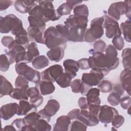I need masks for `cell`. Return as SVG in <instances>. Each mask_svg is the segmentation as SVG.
<instances>
[{
	"mask_svg": "<svg viewBox=\"0 0 131 131\" xmlns=\"http://www.w3.org/2000/svg\"><path fill=\"white\" fill-rule=\"evenodd\" d=\"M76 120H78L89 126H96L99 124L97 117L92 115L88 109L81 110L80 114Z\"/></svg>",
	"mask_w": 131,
	"mask_h": 131,
	"instance_id": "2e32d148",
	"label": "cell"
},
{
	"mask_svg": "<svg viewBox=\"0 0 131 131\" xmlns=\"http://www.w3.org/2000/svg\"><path fill=\"white\" fill-rule=\"evenodd\" d=\"M87 125L78 120H75L71 124V131L82 130L85 131L87 129Z\"/></svg>",
	"mask_w": 131,
	"mask_h": 131,
	"instance_id": "60d3db41",
	"label": "cell"
},
{
	"mask_svg": "<svg viewBox=\"0 0 131 131\" xmlns=\"http://www.w3.org/2000/svg\"><path fill=\"white\" fill-rule=\"evenodd\" d=\"M15 41L16 44L23 46L26 48H27V46L29 44L30 39L29 38L28 34H22L20 35L15 36Z\"/></svg>",
	"mask_w": 131,
	"mask_h": 131,
	"instance_id": "f35d334b",
	"label": "cell"
},
{
	"mask_svg": "<svg viewBox=\"0 0 131 131\" xmlns=\"http://www.w3.org/2000/svg\"><path fill=\"white\" fill-rule=\"evenodd\" d=\"M108 16L115 20H119L122 15L125 14L130 20V1L118 2L112 3L107 10Z\"/></svg>",
	"mask_w": 131,
	"mask_h": 131,
	"instance_id": "3957f363",
	"label": "cell"
},
{
	"mask_svg": "<svg viewBox=\"0 0 131 131\" xmlns=\"http://www.w3.org/2000/svg\"><path fill=\"white\" fill-rule=\"evenodd\" d=\"M88 23V17L84 16H75L74 14H71L67 18L64 24L68 28H70L74 26H77L86 29Z\"/></svg>",
	"mask_w": 131,
	"mask_h": 131,
	"instance_id": "9a60e30c",
	"label": "cell"
},
{
	"mask_svg": "<svg viewBox=\"0 0 131 131\" xmlns=\"http://www.w3.org/2000/svg\"><path fill=\"white\" fill-rule=\"evenodd\" d=\"M10 61L5 54H2L0 56V70L2 72L8 71L10 65Z\"/></svg>",
	"mask_w": 131,
	"mask_h": 131,
	"instance_id": "ab89813d",
	"label": "cell"
},
{
	"mask_svg": "<svg viewBox=\"0 0 131 131\" xmlns=\"http://www.w3.org/2000/svg\"><path fill=\"white\" fill-rule=\"evenodd\" d=\"M60 108V104L58 101L55 99H50L48 100L47 104L44 108L39 111L38 113L41 118L45 119L48 122L50 121L51 117L54 116Z\"/></svg>",
	"mask_w": 131,
	"mask_h": 131,
	"instance_id": "9c48e42d",
	"label": "cell"
},
{
	"mask_svg": "<svg viewBox=\"0 0 131 131\" xmlns=\"http://www.w3.org/2000/svg\"><path fill=\"white\" fill-rule=\"evenodd\" d=\"M43 98L41 94L35 95L30 98L29 102L33 105L36 108L39 106L43 102Z\"/></svg>",
	"mask_w": 131,
	"mask_h": 131,
	"instance_id": "7dc6e473",
	"label": "cell"
},
{
	"mask_svg": "<svg viewBox=\"0 0 131 131\" xmlns=\"http://www.w3.org/2000/svg\"><path fill=\"white\" fill-rule=\"evenodd\" d=\"M44 44L50 49L58 47L65 49L67 45V40L56 29L55 27L51 26L43 32Z\"/></svg>",
	"mask_w": 131,
	"mask_h": 131,
	"instance_id": "6da1fadb",
	"label": "cell"
},
{
	"mask_svg": "<svg viewBox=\"0 0 131 131\" xmlns=\"http://www.w3.org/2000/svg\"><path fill=\"white\" fill-rule=\"evenodd\" d=\"M19 110L17 113L18 116H24L27 115V114L32 110L36 111V108L30 102L25 100H20L19 102Z\"/></svg>",
	"mask_w": 131,
	"mask_h": 131,
	"instance_id": "484cf974",
	"label": "cell"
},
{
	"mask_svg": "<svg viewBox=\"0 0 131 131\" xmlns=\"http://www.w3.org/2000/svg\"><path fill=\"white\" fill-rule=\"evenodd\" d=\"M64 55V49L61 47H58L49 50L47 55L49 59L53 61L59 62L63 57Z\"/></svg>",
	"mask_w": 131,
	"mask_h": 131,
	"instance_id": "7402d4cb",
	"label": "cell"
},
{
	"mask_svg": "<svg viewBox=\"0 0 131 131\" xmlns=\"http://www.w3.org/2000/svg\"><path fill=\"white\" fill-rule=\"evenodd\" d=\"M16 129V130H21L22 128L26 125L24 118H18L15 119L11 124Z\"/></svg>",
	"mask_w": 131,
	"mask_h": 131,
	"instance_id": "816d5d0a",
	"label": "cell"
},
{
	"mask_svg": "<svg viewBox=\"0 0 131 131\" xmlns=\"http://www.w3.org/2000/svg\"><path fill=\"white\" fill-rule=\"evenodd\" d=\"M80 114V110L78 108H75L69 112L68 116L70 118L71 120H76Z\"/></svg>",
	"mask_w": 131,
	"mask_h": 131,
	"instance_id": "6f0895ef",
	"label": "cell"
},
{
	"mask_svg": "<svg viewBox=\"0 0 131 131\" xmlns=\"http://www.w3.org/2000/svg\"><path fill=\"white\" fill-rule=\"evenodd\" d=\"M79 69L81 70H87L90 68L88 58H82L78 61Z\"/></svg>",
	"mask_w": 131,
	"mask_h": 131,
	"instance_id": "11a10c76",
	"label": "cell"
},
{
	"mask_svg": "<svg viewBox=\"0 0 131 131\" xmlns=\"http://www.w3.org/2000/svg\"><path fill=\"white\" fill-rule=\"evenodd\" d=\"M27 88H14L12 92L9 95L11 98L18 100H28V96L27 94Z\"/></svg>",
	"mask_w": 131,
	"mask_h": 131,
	"instance_id": "f1b7e54d",
	"label": "cell"
},
{
	"mask_svg": "<svg viewBox=\"0 0 131 131\" xmlns=\"http://www.w3.org/2000/svg\"><path fill=\"white\" fill-rule=\"evenodd\" d=\"M104 20L103 28L105 29V35L108 38H112L115 36H121L119 24L117 21L110 18L108 15L103 16Z\"/></svg>",
	"mask_w": 131,
	"mask_h": 131,
	"instance_id": "ba28073f",
	"label": "cell"
},
{
	"mask_svg": "<svg viewBox=\"0 0 131 131\" xmlns=\"http://www.w3.org/2000/svg\"><path fill=\"white\" fill-rule=\"evenodd\" d=\"M28 20L30 26L37 28L44 32L46 27V22L43 19L38 17L29 15L28 17Z\"/></svg>",
	"mask_w": 131,
	"mask_h": 131,
	"instance_id": "f546056e",
	"label": "cell"
},
{
	"mask_svg": "<svg viewBox=\"0 0 131 131\" xmlns=\"http://www.w3.org/2000/svg\"><path fill=\"white\" fill-rule=\"evenodd\" d=\"M40 118H41V116L38 113L33 112L27 114L24 118V120L27 125L33 126Z\"/></svg>",
	"mask_w": 131,
	"mask_h": 131,
	"instance_id": "836d02e7",
	"label": "cell"
},
{
	"mask_svg": "<svg viewBox=\"0 0 131 131\" xmlns=\"http://www.w3.org/2000/svg\"><path fill=\"white\" fill-rule=\"evenodd\" d=\"M55 28L57 31L66 38L69 32V29L64 25L62 24H58L55 26Z\"/></svg>",
	"mask_w": 131,
	"mask_h": 131,
	"instance_id": "db71d44e",
	"label": "cell"
},
{
	"mask_svg": "<svg viewBox=\"0 0 131 131\" xmlns=\"http://www.w3.org/2000/svg\"><path fill=\"white\" fill-rule=\"evenodd\" d=\"M82 84V81L79 79H75L71 81V88L72 92L74 93H80Z\"/></svg>",
	"mask_w": 131,
	"mask_h": 131,
	"instance_id": "681fc988",
	"label": "cell"
},
{
	"mask_svg": "<svg viewBox=\"0 0 131 131\" xmlns=\"http://www.w3.org/2000/svg\"><path fill=\"white\" fill-rule=\"evenodd\" d=\"M20 19L13 14H9L5 17L0 16V32L2 34L11 32Z\"/></svg>",
	"mask_w": 131,
	"mask_h": 131,
	"instance_id": "30bf717a",
	"label": "cell"
},
{
	"mask_svg": "<svg viewBox=\"0 0 131 131\" xmlns=\"http://www.w3.org/2000/svg\"><path fill=\"white\" fill-rule=\"evenodd\" d=\"M112 43L113 44V46L119 51L123 49L124 46V39L121 36L114 37L112 39Z\"/></svg>",
	"mask_w": 131,
	"mask_h": 131,
	"instance_id": "7bdbcfd3",
	"label": "cell"
},
{
	"mask_svg": "<svg viewBox=\"0 0 131 131\" xmlns=\"http://www.w3.org/2000/svg\"><path fill=\"white\" fill-rule=\"evenodd\" d=\"M73 78L66 72L62 73L55 80L57 84L61 88H67L70 86Z\"/></svg>",
	"mask_w": 131,
	"mask_h": 131,
	"instance_id": "83f0119b",
	"label": "cell"
},
{
	"mask_svg": "<svg viewBox=\"0 0 131 131\" xmlns=\"http://www.w3.org/2000/svg\"><path fill=\"white\" fill-rule=\"evenodd\" d=\"M88 60L91 69L107 70L110 71L114 70L113 65L103 53L97 52L93 53L92 56L89 57Z\"/></svg>",
	"mask_w": 131,
	"mask_h": 131,
	"instance_id": "5b68a950",
	"label": "cell"
},
{
	"mask_svg": "<svg viewBox=\"0 0 131 131\" xmlns=\"http://www.w3.org/2000/svg\"><path fill=\"white\" fill-rule=\"evenodd\" d=\"M14 7L15 10L20 13L25 14L28 13L29 9L24 4L23 1L18 0L15 1Z\"/></svg>",
	"mask_w": 131,
	"mask_h": 131,
	"instance_id": "ee69618b",
	"label": "cell"
},
{
	"mask_svg": "<svg viewBox=\"0 0 131 131\" xmlns=\"http://www.w3.org/2000/svg\"><path fill=\"white\" fill-rule=\"evenodd\" d=\"M63 66L64 72L69 74L73 78L76 76V73L79 69L78 61L74 59H68L63 61Z\"/></svg>",
	"mask_w": 131,
	"mask_h": 131,
	"instance_id": "ac0fdd59",
	"label": "cell"
},
{
	"mask_svg": "<svg viewBox=\"0 0 131 131\" xmlns=\"http://www.w3.org/2000/svg\"><path fill=\"white\" fill-rule=\"evenodd\" d=\"M63 73V69L60 64H54L41 73V79L55 82L56 79Z\"/></svg>",
	"mask_w": 131,
	"mask_h": 131,
	"instance_id": "8fae6325",
	"label": "cell"
},
{
	"mask_svg": "<svg viewBox=\"0 0 131 131\" xmlns=\"http://www.w3.org/2000/svg\"><path fill=\"white\" fill-rule=\"evenodd\" d=\"M35 131H50L51 126L47 121L42 118H40L33 126Z\"/></svg>",
	"mask_w": 131,
	"mask_h": 131,
	"instance_id": "d6a6232c",
	"label": "cell"
},
{
	"mask_svg": "<svg viewBox=\"0 0 131 131\" xmlns=\"http://www.w3.org/2000/svg\"><path fill=\"white\" fill-rule=\"evenodd\" d=\"M110 71L98 69H92L90 73H84L81 77V81L85 84L91 86L97 85L107 75Z\"/></svg>",
	"mask_w": 131,
	"mask_h": 131,
	"instance_id": "8992f818",
	"label": "cell"
},
{
	"mask_svg": "<svg viewBox=\"0 0 131 131\" xmlns=\"http://www.w3.org/2000/svg\"><path fill=\"white\" fill-rule=\"evenodd\" d=\"M39 94H40V91L36 86L29 88L27 90V94L29 98L32 97Z\"/></svg>",
	"mask_w": 131,
	"mask_h": 131,
	"instance_id": "9f6ffc18",
	"label": "cell"
},
{
	"mask_svg": "<svg viewBox=\"0 0 131 131\" xmlns=\"http://www.w3.org/2000/svg\"><path fill=\"white\" fill-rule=\"evenodd\" d=\"M104 19L103 16L96 17L92 19L91 27L86 30L84 35V41L87 42L96 41L100 38L104 34L103 23Z\"/></svg>",
	"mask_w": 131,
	"mask_h": 131,
	"instance_id": "7a4b0ae2",
	"label": "cell"
},
{
	"mask_svg": "<svg viewBox=\"0 0 131 131\" xmlns=\"http://www.w3.org/2000/svg\"><path fill=\"white\" fill-rule=\"evenodd\" d=\"M74 15L75 16H84L88 17L89 15L88 7L86 5L81 4L75 7L73 9Z\"/></svg>",
	"mask_w": 131,
	"mask_h": 131,
	"instance_id": "e575fe53",
	"label": "cell"
},
{
	"mask_svg": "<svg viewBox=\"0 0 131 131\" xmlns=\"http://www.w3.org/2000/svg\"><path fill=\"white\" fill-rule=\"evenodd\" d=\"M26 53L28 63L32 62L35 57L39 56V52L36 43L34 42L30 43L26 48Z\"/></svg>",
	"mask_w": 131,
	"mask_h": 131,
	"instance_id": "d4e9b609",
	"label": "cell"
},
{
	"mask_svg": "<svg viewBox=\"0 0 131 131\" xmlns=\"http://www.w3.org/2000/svg\"><path fill=\"white\" fill-rule=\"evenodd\" d=\"M100 90L98 88H92L90 89L86 94V100L88 104H97L100 105L101 100L99 98Z\"/></svg>",
	"mask_w": 131,
	"mask_h": 131,
	"instance_id": "603a6c76",
	"label": "cell"
},
{
	"mask_svg": "<svg viewBox=\"0 0 131 131\" xmlns=\"http://www.w3.org/2000/svg\"><path fill=\"white\" fill-rule=\"evenodd\" d=\"M131 69H124L120 73V80L121 85L129 96H130V74Z\"/></svg>",
	"mask_w": 131,
	"mask_h": 131,
	"instance_id": "d6986e66",
	"label": "cell"
},
{
	"mask_svg": "<svg viewBox=\"0 0 131 131\" xmlns=\"http://www.w3.org/2000/svg\"><path fill=\"white\" fill-rule=\"evenodd\" d=\"M122 58V63L124 69H131V51L130 48L124 49L121 54Z\"/></svg>",
	"mask_w": 131,
	"mask_h": 131,
	"instance_id": "1f68e13d",
	"label": "cell"
},
{
	"mask_svg": "<svg viewBox=\"0 0 131 131\" xmlns=\"http://www.w3.org/2000/svg\"><path fill=\"white\" fill-rule=\"evenodd\" d=\"M72 10V8L67 2H66L60 5L56 9V11L58 14L61 16L62 15H67L70 14Z\"/></svg>",
	"mask_w": 131,
	"mask_h": 131,
	"instance_id": "74e56055",
	"label": "cell"
},
{
	"mask_svg": "<svg viewBox=\"0 0 131 131\" xmlns=\"http://www.w3.org/2000/svg\"><path fill=\"white\" fill-rule=\"evenodd\" d=\"M32 64L35 69L40 70L47 67L49 64V60L46 56L39 55L33 60Z\"/></svg>",
	"mask_w": 131,
	"mask_h": 131,
	"instance_id": "4316f807",
	"label": "cell"
},
{
	"mask_svg": "<svg viewBox=\"0 0 131 131\" xmlns=\"http://www.w3.org/2000/svg\"><path fill=\"white\" fill-rule=\"evenodd\" d=\"M120 99L121 96L113 92L109 94L107 98L108 102L112 106L118 105L120 103Z\"/></svg>",
	"mask_w": 131,
	"mask_h": 131,
	"instance_id": "b9f144b4",
	"label": "cell"
},
{
	"mask_svg": "<svg viewBox=\"0 0 131 131\" xmlns=\"http://www.w3.org/2000/svg\"><path fill=\"white\" fill-rule=\"evenodd\" d=\"M19 105L16 103H9L2 105L0 108L1 117L4 120H8L17 114Z\"/></svg>",
	"mask_w": 131,
	"mask_h": 131,
	"instance_id": "5bb4252c",
	"label": "cell"
},
{
	"mask_svg": "<svg viewBox=\"0 0 131 131\" xmlns=\"http://www.w3.org/2000/svg\"><path fill=\"white\" fill-rule=\"evenodd\" d=\"M1 81L0 97L10 95L14 89L12 84L2 75H1Z\"/></svg>",
	"mask_w": 131,
	"mask_h": 131,
	"instance_id": "cb8c5ba5",
	"label": "cell"
},
{
	"mask_svg": "<svg viewBox=\"0 0 131 131\" xmlns=\"http://www.w3.org/2000/svg\"><path fill=\"white\" fill-rule=\"evenodd\" d=\"M101 106H100V105L89 104L88 110L92 115L98 118L99 112L100 111Z\"/></svg>",
	"mask_w": 131,
	"mask_h": 131,
	"instance_id": "f907efd6",
	"label": "cell"
},
{
	"mask_svg": "<svg viewBox=\"0 0 131 131\" xmlns=\"http://www.w3.org/2000/svg\"><path fill=\"white\" fill-rule=\"evenodd\" d=\"M125 119L124 117L119 114L116 115L114 117L111 121L112 125L115 128H119L121 126H122L124 122Z\"/></svg>",
	"mask_w": 131,
	"mask_h": 131,
	"instance_id": "c3c4849f",
	"label": "cell"
},
{
	"mask_svg": "<svg viewBox=\"0 0 131 131\" xmlns=\"http://www.w3.org/2000/svg\"><path fill=\"white\" fill-rule=\"evenodd\" d=\"M69 29V32L66 37L67 41L73 42L84 41V35L86 29L74 26Z\"/></svg>",
	"mask_w": 131,
	"mask_h": 131,
	"instance_id": "4fadbf2b",
	"label": "cell"
},
{
	"mask_svg": "<svg viewBox=\"0 0 131 131\" xmlns=\"http://www.w3.org/2000/svg\"><path fill=\"white\" fill-rule=\"evenodd\" d=\"M15 69L18 75L24 76L30 82L36 84L40 81L41 75L40 72L28 66L27 63L23 62L16 63Z\"/></svg>",
	"mask_w": 131,
	"mask_h": 131,
	"instance_id": "277c9868",
	"label": "cell"
},
{
	"mask_svg": "<svg viewBox=\"0 0 131 131\" xmlns=\"http://www.w3.org/2000/svg\"><path fill=\"white\" fill-rule=\"evenodd\" d=\"M35 2L38 3L41 13L48 21H56L60 18L61 16L58 14L56 10L54 9L53 1L45 0Z\"/></svg>",
	"mask_w": 131,
	"mask_h": 131,
	"instance_id": "52a82bcc",
	"label": "cell"
},
{
	"mask_svg": "<svg viewBox=\"0 0 131 131\" xmlns=\"http://www.w3.org/2000/svg\"><path fill=\"white\" fill-rule=\"evenodd\" d=\"M106 45L103 40H98L95 41L93 45V49L95 52L104 53L105 52Z\"/></svg>",
	"mask_w": 131,
	"mask_h": 131,
	"instance_id": "bcb514c9",
	"label": "cell"
},
{
	"mask_svg": "<svg viewBox=\"0 0 131 131\" xmlns=\"http://www.w3.org/2000/svg\"><path fill=\"white\" fill-rule=\"evenodd\" d=\"M1 42L4 47L8 48L9 50H11L15 44V40L10 36H5L3 37Z\"/></svg>",
	"mask_w": 131,
	"mask_h": 131,
	"instance_id": "f6af8a7d",
	"label": "cell"
},
{
	"mask_svg": "<svg viewBox=\"0 0 131 131\" xmlns=\"http://www.w3.org/2000/svg\"><path fill=\"white\" fill-rule=\"evenodd\" d=\"M78 105L81 110H86L88 108L89 104L86 98L84 97H81L79 98L78 101Z\"/></svg>",
	"mask_w": 131,
	"mask_h": 131,
	"instance_id": "680465c9",
	"label": "cell"
},
{
	"mask_svg": "<svg viewBox=\"0 0 131 131\" xmlns=\"http://www.w3.org/2000/svg\"><path fill=\"white\" fill-rule=\"evenodd\" d=\"M12 4L11 1H0V11H3L8 8Z\"/></svg>",
	"mask_w": 131,
	"mask_h": 131,
	"instance_id": "94428289",
	"label": "cell"
},
{
	"mask_svg": "<svg viewBox=\"0 0 131 131\" xmlns=\"http://www.w3.org/2000/svg\"><path fill=\"white\" fill-rule=\"evenodd\" d=\"M36 86L39 89L40 94L45 96L52 94L55 90L53 82L50 81L41 80L36 84Z\"/></svg>",
	"mask_w": 131,
	"mask_h": 131,
	"instance_id": "ffe728a7",
	"label": "cell"
},
{
	"mask_svg": "<svg viewBox=\"0 0 131 131\" xmlns=\"http://www.w3.org/2000/svg\"><path fill=\"white\" fill-rule=\"evenodd\" d=\"M118 114L119 113L116 108L107 105H103L101 106L98 118L101 122L108 124L111 122L114 117Z\"/></svg>",
	"mask_w": 131,
	"mask_h": 131,
	"instance_id": "7c38bea8",
	"label": "cell"
},
{
	"mask_svg": "<svg viewBox=\"0 0 131 131\" xmlns=\"http://www.w3.org/2000/svg\"><path fill=\"white\" fill-rule=\"evenodd\" d=\"M27 33L30 40L44 44L43 32L39 29L29 26L27 29Z\"/></svg>",
	"mask_w": 131,
	"mask_h": 131,
	"instance_id": "e0dca14e",
	"label": "cell"
},
{
	"mask_svg": "<svg viewBox=\"0 0 131 131\" xmlns=\"http://www.w3.org/2000/svg\"><path fill=\"white\" fill-rule=\"evenodd\" d=\"M130 28H131V22L130 20H126L124 22H123L120 25V30L121 33L123 34L124 38L125 40L128 42H130Z\"/></svg>",
	"mask_w": 131,
	"mask_h": 131,
	"instance_id": "4dcf8cb0",
	"label": "cell"
},
{
	"mask_svg": "<svg viewBox=\"0 0 131 131\" xmlns=\"http://www.w3.org/2000/svg\"><path fill=\"white\" fill-rule=\"evenodd\" d=\"M92 87L91 86H89L86 84H85L84 83L82 82V84H81V89H80V93L84 96H86V93H88V92L89 91V90L91 89Z\"/></svg>",
	"mask_w": 131,
	"mask_h": 131,
	"instance_id": "6125c7cd",
	"label": "cell"
},
{
	"mask_svg": "<svg viewBox=\"0 0 131 131\" xmlns=\"http://www.w3.org/2000/svg\"><path fill=\"white\" fill-rule=\"evenodd\" d=\"M97 85L100 92L104 93L111 92L113 88V84L112 82L106 80H102Z\"/></svg>",
	"mask_w": 131,
	"mask_h": 131,
	"instance_id": "d590c367",
	"label": "cell"
},
{
	"mask_svg": "<svg viewBox=\"0 0 131 131\" xmlns=\"http://www.w3.org/2000/svg\"><path fill=\"white\" fill-rule=\"evenodd\" d=\"M71 119L68 115H63L59 117L54 125V131H67L71 124Z\"/></svg>",
	"mask_w": 131,
	"mask_h": 131,
	"instance_id": "44dd1931",
	"label": "cell"
},
{
	"mask_svg": "<svg viewBox=\"0 0 131 131\" xmlns=\"http://www.w3.org/2000/svg\"><path fill=\"white\" fill-rule=\"evenodd\" d=\"M131 99L130 96H125L120 99V103L122 108L124 110H127L130 107Z\"/></svg>",
	"mask_w": 131,
	"mask_h": 131,
	"instance_id": "f5cc1de1",
	"label": "cell"
},
{
	"mask_svg": "<svg viewBox=\"0 0 131 131\" xmlns=\"http://www.w3.org/2000/svg\"><path fill=\"white\" fill-rule=\"evenodd\" d=\"M66 2L70 5V6L73 9L75 7L78 5H81L82 3L81 1H67Z\"/></svg>",
	"mask_w": 131,
	"mask_h": 131,
	"instance_id": "be15d7a7",
	"label": "cell"
},
{
	"mask_svg": "<svg viewBox=\"0 0 131 131\" xmlns=\"http://www.w3.org/2000/svg\"><path fill=\"white\" fill-rule=\"evenodd\" d=\"M112 91L119 94L120 96H122L124 94L125 90L121 84L116 83L114 85V86H113Z\"/></svg>",
	"mask_w": 131,
	"mask_h": 131,
	"instance_id": "91938a15",
	"label": "cell"
},
{
	"mask_svg": "<svg viewBox=\"0 0 131 131\" xmlns=\"http://www.w3.org/2000/svg\"><path fill=\"white\" fill-rule=\"evenodd\" d=\"M29 82L24 76L19 75L16 77L15 80V88H29Z\"/></svg>",
	"mask_w": 131,
	"mask_h": 131,
	"instance_id": "8d00e7d4",
	"label": "cell"
},
{
	"mask_svg": "<svg viewBox=\"0 0 131 131\" xmlns=\"http://www.w3.org/2000/svg\"><path fill=\"white\" fill-rule=\"evenodd\" d=\"M3 130H5V131H9V130H16V128L11 124V125H6L4 127V128H3Z\"/></svg>",
	"mask_w": 131,
	"mask_h": 131,
	"instance_id": "e7e4bbea",
	"label": "cell"
}]
</instances>
